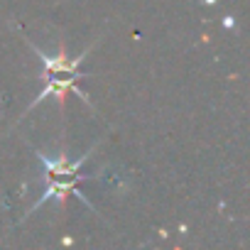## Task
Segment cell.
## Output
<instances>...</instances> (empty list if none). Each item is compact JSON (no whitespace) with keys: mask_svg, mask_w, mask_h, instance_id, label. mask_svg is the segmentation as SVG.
I'll use <instances>...</instances> for the list:
<instances>
[{"mask_svg":"<svg viewBox=\"0 0 250 250\" xmlns=\"http://www.w3.org/2000/svg\"><path fill=\"white\" fill-rule=\"evenodd\" d=\"M37 152V157L42 160V165H44V169H47V174L49 177H74V174H79V169H81V165L88 160V152L83 155V157H79V160H69L66 155H59L57 160H52V157H47L44 152H40V150H35Z\"/></svg>","mask_w":250,"mask_h":250,"instance_id":"6da1fadb","label":"cell"}]
</instances>
